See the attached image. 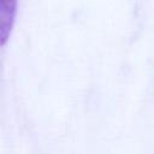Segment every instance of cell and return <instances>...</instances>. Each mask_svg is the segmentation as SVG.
<instances>
[{
	"instance_id": "6da1fadb",
	"label": "cell",
	"mask_w": 154,
	"mask_h": 154,
	"mask_svg": "<svg viewBox=\"0 0 154 154\" xmlns=\"http://www.w3.org/2000/svg\"><path fill=\"white\" fill-rule=\"evenodd\" d=\"M17 0H0V37L5 45L16 17Z\"/></svg>"
}]
</instances>
